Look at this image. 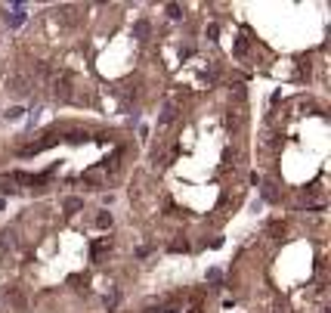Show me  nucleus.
Here are the masks:
<instances>
[{"instance_id":"nucleus-4","label":"nucleus","mask_w":331,"mask_h":313,"mask_svg":"<svg viewBox=\"0 0 331 313\" xmlns=\"http://www.w3.org/2000/svg\"><path fill=\"white\" fill-rule=\"evenodd\" d=\"M22 22H25V9H22V6H16V9H9V13H6V25L9 28L22 25Z\"/></svg>"},{"instance_id":"nucleus-11","label":"nucleus","mask_w":331,"mask_h":313,"mask_svg":"<svg viewBox=\"0 0 331 313\" xmlns=\"http://www.w3.org/2000/svg\"><path fill=\"white\" fill-rule=\"evenodd\" d=\"M174 115H177V109H167V112L161 115V124H170V121H174Z\"/></svg>"},{"instance_id":"nucleus-3","label":"nucleus","mask_w":331,"mask_h":313,"mask_svg":"<svg viewBox=\"0 0 331 313\" xmlns=\"http://www.w3.org/2000/svg\"><path fill=\"white\" fill-rule=\"evenodd\" d=\"M53 143H56V136L50 134L47 140H40V143H31V146H25V149H22V152H25V155H34V152H43V149H50Z\"/></svg>"},{"instance_id":"nucleus-5","label":"nucleus","mask_w":331,"mask_h":313,"mask_svg":"<svg viewBox=\"0 0 331 313\" xmlns=\"http://www.w3.org/2000/svg\"><path fill=\"white\" fill-rule=\"evenodd\" d=\"M96 226H99V229L111 226V214H109V211H99V217H96Z\"/></svg>"},{"instance_id":"nucleus-9","label":"nucleus","mask_w":331,"mask_h":313,"mask_svg":"<svg viewBox=\"0 0 331 313\" xmlns=\"http://www.w3.org/2000/svg\"><path fill=\"white\" fill-rule=\"evenodd\" d=\"M22 112H25V109H19V106H13V109L6 112V118H9V121H19V118H22Z\"/></svg>"},{"instance_id":"nucleus-10","label":"nucleus","mask_w":331,"mask_h":313,"mask_svg":"<svg viewBox=\"0 0 331 313\" xmlns=\"http://www.w3.org/2000/svg\"><path fill=\"white\" fill-rule=\"evenodd\" d=\"M3 245H6V248L16 245V233H13V229H6V233H3Z\"/></svg>"},{"instance_id":"nucleus-1","label":"nucleus","mask_w":331,"mask_h":313,"mask_svg":"<svg viewBox=\"0 0 331 313\" xmlns=\"http://www.w3.org/2000/svg\"><path fill=\"white\" fill-rule=\"evenodd\" d=\"M6 90H9V93H16V96H25L28 93V78L25 75H9Z\"/></svg>"},{"instance_id":"nucleus-2","label":"nucleus","mask_w":331,"mask_h":313,"mask_svg":"<svg viewBox=\"0 0 331 313\" xmlns=\"http://www.w3.org/2000/svg\"><path fill=\"white\" fill-rule=\"evenodd\" d=\"M53 93L59 99H72V84H68V75H62V81H56L53 84Z\"/></svg>"},{"instance_id":"nucleus-7","label":"nucleus","mask_w":331,"mask_h":313,"mask_svg":"<svg viewBox=\"0 0 331 313\" xmlns=\"http://www.w3.org/2000/svg\"><path fill=\"white\" fill-rule=\"evenodd\" d=\"M133 34H136V38H146V34H149V22H136V25H133Z\"/></svg>"},{"instance_id":"nucleus-6","label":"nucleus","mask_w":331,"mask_h":313,"mask_svg":"<svg viewBox=\"0 0 331 313\" xmlns=\"http://www.w3.org/2000/svg\"><path fill=\"white\" fill-rule=\"evenodd\" d=\"M81 205H84V202H81V199H74V195H72V199H65V202H62V208H65V211H77Z\"/></svg>"},{"instance_id":"nucleus-8","label":"nucleus","mask_w":331,"mask_h":313,"mask_svg":"<svg viewBox=\"0 0 331 313\" xmlns=\"http://www.w3.org/2000/svg\"><path fill=\"white\" fill-rule=\"evenodd\" d=\"M167 16L170 19H183V6L180 3H167Z\"/></svg>"}]
</instances>
